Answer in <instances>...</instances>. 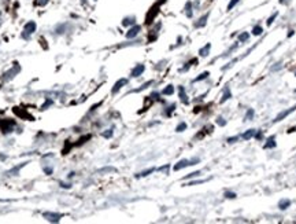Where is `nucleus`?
I'll return each mask as SVG.
<instances>
[{
	"instance_id": "f257e3e1",
	"label": "nucleus",
	"mask_w": 296,
	"mask_h": 224,
	"mask_svg": "<svg viewBox=\"0 0 296 224\" xmlns=\"http://www.w3.org/2000/svg\"><path fill=\"white\" fill-rule=\"evenodd\" d=\"M196 162H199V160L196 158V160L193 161H188V160H181L180 162H177L174 165V171H180V169H182V168H185V166H189V165H195Z\"/></svg>"
},
{
	"instance_id": "f03ea898",
	"label": "nucleus",
	"mask_w": 296,
	"mask_h": 224,
	"mask_svg": "<svg viewBox=\"0 0 296 224\" xmlns=\"http://www.w3.org/2000/svg\"><path fill=\"white\" fill-rule=\"evenodd\" d=\"M295 110H296V106L291 107V109H288V110H284V112H281L276 118H274V122H278V121H281V120H284L286 116H289V114H291L292 112H295Z\"/></svg>"
},
{
	"instance_id": "7ed1b4c3",
	"label": "nucleus",
	"mask_w": 296,
	"mask_h": 224,
	"mask_svg": "<svg viewBox=\"0 0 296 224\" xmlns=\"http://www.w3.org/2000/svg\"><path fill=\"white\" fill-rule=\"evenodd\" d=\"M140 30H141L140 26H139V25H134L133 28H130V29H129V32L126 33V37H128V39H133V37H136L137 33H139Z\"/></svg>"
},
{
	"instance_id": "20e7f679",
	"label": "nucleus",
	"mask_w": 296,
	"mask_h": 224,
	"mask_svg": "<svg viewBox=\"0 0 296 224\" xmlns=\"http://www.w3.org/2000/svg\"><path fill=\"white\" fill-rule=\"evenodd\" d=\"M126 83H128V80H126V78H121V80H118V81L115 83V85H114V88H112V91H111V92H112V94H116V92H118V91H119V89H121V88L123 87V85H125Z\"/></svg>"
},
{
	"instance_id": "39448f33",
	"label": "nucleus",
	"mask_w": 296,
	"mask_h": 224,
	"mask_svg": "<svg viewBox=\"0 0 296 224\" xmlns=\"http://www.w3.org/2000/svg\"><path fill=\"white\" fill-rule=\"evenodd\" d=\"M43 216L48 220V221H55V223L59 221V219H60V214H58V213H48V212H47V213H44Z\"/></svg>"
},
{
	"instance_id": "423d86ee",
	"label": "nucleus",
	"mask_w": 296,
	"mask_h": 224,
	"mask_svg": "<svg viewBox=\"0 0 296 224\" xmlns=\"http://www.w3.org/2000/svg\"><path fill=\"white\" fill-rule=\"evenodd\" d=\"M144 69H146L144 68V65H137L136 68L132 70V77H139V76L144 72Z\"/></svg>"
},
{
	"instance_id": "0eeeda50",
	"label": "nucleus",
	"mask_w": 296,
	"mask_h": 224,
	"mask_svg": "<svg viewBox=\"0 0 296 224\" xmlns=\"http://www.w3.org/2000/svg\"><path fill=\"white\" fill-rule=\"evenodd\" d=\"M255 133H256L255 129H248L247 132H244L243 135H241V139H243V140H250L251 137L255 136Z\"/></svg>"
},
{
	"instance_id": "6e6552de",
	"label": "nucleus",
	"mask_w": 296,
	"mask_h": 224,
	"mask_svg": "<svg viewBox=\"0 0 296 224\" xmlns=\"http://www.w3.org/2000/svg\"><path fill=\"white\" fill-rule=\"evenodd\" d=\"M273 147H276V137L270 136L269 139H267V143H265L263 149H273Z\"/></svg>"
},
{
	"instance_id": "1a4fd4ad",
	"label": "nucleus",
	"mask_w": 296,
	"mask_h": 224,
	"mask_svg": "<svg viewBox=\"0 0 296 224\" xmlns=\"http://www.w3.org/2000/svg\"><path fill=\"white\" fill-rule=\"evenodd\" d=\"M289 206H291V201L289 200H281L278 202V208L281 210H285L286 208H289Z\"/></svg>"
},
{
	"instance_id": "9d476101",
	"label": "nucleus",
	"mask_w": 296,
	"mask_h": 224,
	"mask_svg": "<svg viewBox=\"0 0 296 224\" xmlns=\"http://www.w3.org/2000/svg\"><path fill=\"white\" fill-rule=\"evenodd\" d=\"M207 18H209V15H207V14L203 15V17L199 20V22H196V24H195V26H196V28H202V26H204V25H206V22H207Z\"/></svg>"
},
{
	"instance_id": "9b49d317",
	"label": "nucleus",
	"mask_w": 296,
	"mask_h": 224,
	"mask_svg": "<svg viewBox=\"0 0 296 224\" xmlns=\"http://www.w3.org/2000/svg\"><path fill=\"white\" fill-rule=\"evenodd\" d=\"M25 30H26L28 33H33L34 30H36V24H34V22H29V24H26Z\"/></svg>"
},
{
	"instance_id": "f8f14e48",
	"label": "nucleus",
	"mask_w": 296,
	"mask_h": 224,
	"mask_svg": "<svg viewBox=\"0 0 296 224\" xmlns=\"http://www.w3.org/2000/svg\"><path fill=\"white\" fill-rule=\"evenodd\" d=\"M210 48H211V44H207L206 47H203V48L200 50L199 51V54L202 55V57H207L209 55V51H210Z\"/></svg>"
},
{
	"instance_id": "ddd939ff",
	"label": "nucleus",
	"mask_w": 296,
	"mask_h": 224,
	"mask_svg": "<svg viewBox=\"0 0 296 224\" xmlns=\"http://www.w3.org/2000/svg\"><path fill=\"white\" fill-rule=\"evenodd\" d=\"M173 92H174V87H173V85H167V87L162 91L163 95H173Z\"/></svg>"
},
{
	"instance_id": "4468645a",
	"label": "nucleus",
	"mask_w": 296,
	"mask_h": 224,
	"mask_svg": "<svg viewBox=\"0 0 296 224\" xmlns=\"http://www.w3.org/2000/svg\"><path fill=\"white\" fill-rule=\"evenodd\" d=\"M229 98H232V94H230V91H229V88H225V94H223L222 99H221V102H225V100H228Z\"/></svg>"
},
{
	"instance_id": "2eb2a0df",
	"label": "nucleus",
	"mask_w": 296,
	"mask_h": 224,
	"mask_svg": "<svg viewBox=\"0 0 296 224\" xmlns=\"http://www.w3.org/2000/svg\"><path fill=\"white\" fill-rule=\"evenodd\" d=\"M262 26H259V25H256V26H254V29H252V34L254 36H259V34L262 33Z\"/></svg>"
},
{
	"instance_id": "dca6fc26",
	"label": "nucleus",
	"mask_w": 296,
	"mask_h": 224,
	"mask_svg": "<svg viewBox=\"0 0 296 224\" xmlns=\"http://www.w3.org/2000/svg\"><path fill=\"white\" fill-rule=\"evenodd\" d=\"M180 98L184 103H188V99H186V95H185V91L182 87H180Z\"/></svg>"
},
{
	"instance_id": "f3484780",
	"label": "nucleus",
	"mask_w": 296,
	"mask_h": 224,
	"mask_svg": "<svg viewBox=\"0 0 296 224\" xmlns=\"http://www.w3.org/2000/svg\"><path fill=\"white\" fill-rule=\"evenodd\" d=\"M154 171H155L154 168H151V169H147V171H144V172H141V173H139V175H137V177H144V176H147V175H150V173H152Z\"/></svg>"
},
{
	"instance_id": "a211bd4d",
	"label": "nucleus",
	"mask_w": 296,
	"mask_h": 224,
	"mask_svg": "<svg viewBox=\"0 0 296 224\" xmlns=\"http://www.w3.org/2000/svg\"><path fill=\"white\" fill-rule=\"evenodd\" d=\"M252 117H254V110H252V109H250V110L247 112V114H245L244 120H245V121H250V120H251Z\"/></svg>"
},
{
	"instance_id": "6ab92c4d",
	"label": "nucleus",
	"mask_w": 296,
	"mask_h": 224,
	"mask_svg": "<svg viewBox=\"0 0 296 224\" xmlns=\"http://www.w3.org/2000/svg\"><path fill=\"white\" fill-rule=\"evenodd\" d=\"M185 10H186V15H188V17H192V4H191V3H186Z\"/></svg>"
},
{
	"instance_id": "aec40b11",
	"label": "nucleus",
	"mask_w": 296,
	"mask_h": 224,
	"mask_svg": "<svg viewBox=\"0 0 296 224\" xmlns=\"http://www.w3.org/2000/svg\"><path fill=\"white\" fill-rule=\"evenodd\" d=\"M185 128H186V124H185V122H181V124H178V125H177L175 131H177V132H182Z\"/></svg>"
},
{
	"instance_id": "412c9836",
	"label": "nucleus",
	"mask_w": 296,
	"mask_h": 224,
	"mask_svg": "<svg viewBox=\"0 0 296 224\" xmlns=\"http://www.w3.org/2000/svg\"><path fill=\"white\" fill-rule=\"evenodd\" d=\"M207 76H209V72H204V73L200 74L199 77L195 78V81H200V80H204V78H207Z\"/></svg>"
},
{
	"instance_id": "4be33fe9",
	"label": "nucleus",
	"mask_w": 296,
	"mask_h": 224,
	"mask_svg": "<svg viewBox=\"0 0 296 224\" xmlns=\"http://www.w3.org/2000/svg\"><path fill=\"white\" fill-rule=\"evenodd\" d=\"M248 37H250V34L248 33H241L240 36H238V40H240V41H247Z\"/></svg>"
},
{
	"instance_id": "5701e85b",
	"label": "nucleus",
	"mask_w": 296,
	"mask_h": 224,
	"mask_svg": "<svg viewBox=\"0 0 296 224\" xmlns=\"http://www.w3.org/2000/svg\"><path fill=\"white\" fill-rule=\"evenodd\" d=\"M238 1H240V0H230V1H229V4H228V10H232V8L237 4Z\"/></svg>"
},
{
	"instance_id": "b1692460",
	"label": "nucleus",
	"mask_w": 296,
	"mask_h": 224,
	"mask_svg": "<svg viewBox=\"0 0 296 224\" xmlns=\"http://www.w3.org/2000/svg\"><path fill=\"white\" fill-rule=\"evenodd\" d=\"M123 25H133L134 24V18H126V20L122 22Z\"/></svg>"
},
{
	"instance_id": "393cba45",
	"label": "nucleus",
	"mask_w": 296,
	"mask_h": 224,
	"mask_svg": "<svg viewBox=\"0 0 296 224\" xmlns=\"http://www.w3.org/2000/svg\"><path fill=\"white\" fill-rule=\"evenodd\" d=\"M200 172H193V173H189L188 176H185L184 179H191V177H196V176H199Z\"/></svg>"
},
{
	"instance_id": "a878e982",
	"label": "nucleus",
	"mask_w": 296,
	"mask_h": 224,
	"mask_svg": "<svg viewBox=\"0 0 296 224\" xmlns=\"http://www.w3.org/2000/svg\"><path fill=\"white\" fill-rule=\"evenodd\" d=\"M225 197H226V198H236V194H234V193H225Z\"/></svg>"
},
{
	"instance_id": "bb28decb",
	"label": "nucleus",
	"mask_w": 296,
	"mask_h": 224,
	"mask_svg": "<svg viewBox=\"0 0 296 224\" xmlns=\"http://www.w3.org/2000/svg\"><path fill=\"white\" fill-rule=\"evenodd\" d=\"M276 17H277V13H276V14H273L272 17L269 18V21H267V25H272V24H273V21H274V18H276Z\"/></svg>"
},
{
	"instance_id": "cd10ccee",
	"label": "nucleus",
	"mask_w": 296,
	"mask_h": 224,
	"mask_svg": "<svg viewBox=\"0 0 296 224\" xmlns=\"http://www.w3.org/2000/svg\"><path fill=\"white\" fill-rule=\"evenodd\" d=\"M217 124H218V125H222V127H223V125L226 124V121H225L223 118H221V117H219L218 120H217Z\"/></svg>"
},
{
	"instance_id": "c85d7f7f",
	"label": "nucleus",
	"mask_w": 296,
	"mask_h": 224,
	"mask_svg": "<svg viewBox=\"0 0 296 224\" xmlns=\"http://www.w3.org/2000/svg\"><path fill=\"white\" fill-rule=\"evenodd\" d=\"M236 140H237V136H233V137H229V139H228L229 143H234Z\"/></svg>"
},
{
	"instance_id": "c756f323",
	"label": "nucleus",
	"mask_w": 296,
	"mask_h": 224,
	"mask_svg": "<svg viewBox=\"0 0 296 224\" xmlns=\"http://www.w3.org/2000/svg\"><path fill=\"white\" fill-rule=\"evenodd\" d=\"M112 135V132L111 131H108V132H104V133H103V136L104 137H110Z\"/></svg>"
},
{
	"instance_id": "7c9ffc66",
	"label": "nucleus",
	"mask_w": 296,
	"mask_h": 224,
	"mask_svg": "<svg viewBox=\"0 0 296 224\" xmlns=\"http://www.w3.org/2000/svg\"><path fill=\"white\" fill-rule=\"evenodd\" d=\"M45 172H47V173H51V172H52V169H49V168H45Z\"/></svg>"
},
{
	"instance_id": "2f4dec72",
	"label": "nucleus",
	"mask_w": 296,
	"mask_h": 224,
	"mask_svg": "<svg viewBox=\"0 0 296 224\" xmlns=\"http://www.w3.org/2000/svg\"><path fill=\"white\" fill-rule=\"evenodd\" d=\"M281 1H284V0H281Z\"/></svg>"
},
{
	"instance_id": "473e14b6",
	"label": "nucleus",
	"mask_w": 296,
	"mask_h": 224,
	"mask_svg": "<svg viewBox=\"0 0 296 224\" xmlns=\"http://www.w3.org/2000/svg\"><path fill=\"white\" fill-rule=\"evenodd\" d=\"M295 76H296V73H295Z\"/></svg>"
}]
</instances>
